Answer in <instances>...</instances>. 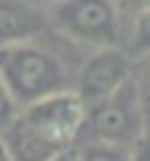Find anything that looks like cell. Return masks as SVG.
Returning a JSON list of instances; mask_svg holds the SVG:
<instances>
[{
  "label": "cell",
  "mask_w": 150,
  "mask_h": 161,
  "mask_svg": "<svg viewBox=\"0 0 150 161\" xmlns=\"http://www.w3.org/2000/svg\"><path fill=\"white\" fill-rule=\"evenodd\" d=\"M0 80L6 83L19 108L38 102L75 83V70L43 40H29L0 48Z\"/></svg>",
  "instance_id": "1"
},
{
  "label": "cell",
  "mask_w": 150,
  "mask_h": 161,
  "mask_svg": "<svg viewBox=\"0 0 150 161\" xmlns=\"http://www.w3.org/2000/svg\"><path fill=\"white\" fill-rule=\"evenodd\" d=\"M54 32L86 48L123 43V22L115 0H59L48 8Z\"/></svg>",
  "instance_id": "2"
},
{
  "label": "cell",
  "mask_w": 150,
  "mask_h": 161,
  "mask_svg": "<svg viewBox=\"0 0 150 161\" xmlns=\"http://www.w3.org/2000/svg\"><path fill=\"white\" fill-rule=\"evenodd\" d=\"M142 129H145V115L131 78L113 94L86 105V121H83L81 140H99V142L129 148Z\"/></svg>",
  "instance_id": "3"
},
{
  "label": "cell",
  "mask_w": 150,
  "mask_h": 161,
  "mask_svg": "<svg viewBox=\"0 0 150 161\" xmlns=\"http://www.w3.org/2000/svg\"><path fill=\"white\" fill-rule=\"evenodd\" d=\"M134 75V59L123 46H104V48H91L81 67L75 70V83L72 92L83 99L86 105L113 94L121 89L126 80Z\"/></svg>",
  "instance_id": "4"
},
{
  "label": "cell",
  "mask_w": 150,
  "mask_h": 161,
  "mask_svg": "<svg viewBox=\"0 0 150 161\" xmlns=\"http://www.w3.org/2000/svg\"><path fill=\"white\" fill-rule=\"evenodd\" d=\"M22 115L35 129H40L48 140H54L62 148H70L81 140L83 121H86V102L72 89H67V92L48 94L22 108Z\"/></svg>",
  "instance_id": "5"
},
{
  "label": "cell",
  "mask_w": 150,
  "mask_h": 161,
  "mask_svg": "<svg viewBox=\"0 0 150 161\" xmlns=\"http://www.w3.org/2000/svg\"><path fill=\"white\" fill-rule=\"evenodd\" d=\"M54 32L48 11L29 0H0V48L43 40Z\"/></svg>",
  "instance_id": "6"
},
{
  "label": "cell",
  "mask_w": 150,
  "mask_h": 161,
  "mask_svg": "<svg viewBox=\"0 0 150 161\" xmlns=\"http://www.w3.org/2000/svg\"><path fill=\"white\" fill-rule=\"evenodd\" d=\"M0 140L6 145L11 161H48V158H54L56 153L64 150L62 145H56L54 140H48L40 129H35L22 115V110H19V115L0 132Z\"/></svg>",
  "instance_id": "7"
},
{
  "label": "cell",
  "mask_w": 150,
  "mask_h": 161,
  "mask_svg": "<svg viewBox=\"0 0 150 161\" xmlns=\"http://www.w3.org/2000/svg\"><path fill=\"white\" fill-rule=\"evenodd\" d=\"M121 46L129 51L131 59H142L150 54V11H142L137 16L126 19Z\"/></svg>",
  "instance_id": "8"
},
{
  "label": "cell",
  "mask_w": 150,
  "mask_h": 161,
  "mask_svg": "<svg viewBox=\"0 0 150 161\" xmlns=\"http://www.w3.org/2000/svg\"><path fill=\"white\" fill-rule=\"evenodd\" d=\"M75 153H78V161H129L126 148L99 142V140H78Z\"/></svg>",
  "instance_id": "9"
},
{
  "label": "cell",
  "mask_w": 150,
  "mask_h": 161,
  "mask_svg": "<svg viewBox=\"0 0 150 161\" xmlns=\"http://www.w3.org/2000/svg\"><path fill=\"white\" fill-rule=\"evenodd\" d=\"M134 86L139 94V105H142L145 126H150V54L142 59H134Z\"/></svg>",
  "instance_id": "10"
},
{
  "label": "cell",
  "mask_w": 150,
  "mask_h": 161,
  "mask_svg": "<svg viewBox=\"0 0 150 161\" xmlns=\"http://www.w3.org/2000/svg\"><path fill=\"white\" fill-rule=\"evenodd\" d=\"M16 115H19V105H16V99L11 97V92L6 89V83L0 80V132H3Z\"/></svg>",
  "instance_id": "11"
},
{
  "label": "cell",
  "mask_w": 150,
  "mask_h": 161,
  "mask_svg": "<svg viewBox=\"0 0 150 161\" xmlns=\"http://www.w3.org/2000/svg\"><path fill=\"white\" fill-rule=\"evenodd\" d=\"M126 150H129V161H150V126H145Z\"/></svg>",
  "instance_id": "12"
},
{
  "label": "cell",
  "mask_w": 150,
  "mask_h": 161,
  "mask_svg": "<svg viewBox=\"0 0 150 161\" xmlns=\"http://www.w3.org/2000/svg\"><path fill=\"white\" fill-rule=\"evenodd\" d=\"M115 6H118V11H121L123 22H126V19L137 16V14H142V11H150V0H115Z\"/></svg>",
  "instance_id": "13"
},
{
  "label": "cell",
  "mask_w": 150,
  "mask_h": 161,
  "mask_svg": "<svg viewBox=\"0 0 150 161\" xmlns=\"http://www.w3.org/2000/svg\"><path fill=\"white\" fill-rule=\"evenodd\" d=\"M48 161H78V153H75V145H70V148H64L62 153H56L54 158Z\"/></svg>",
  "instance_id": "14"
},
{
  "label": "cell",
  "mask_w": 150,
  "mask_h": 161,
  "mask_svg": "<svg viewBox=\"0 0 150 161\" xmlns=\"http://www.w3.org/2000/svg\"><path fill=\"white\" fill-rule=\"evenodd\" d=\"M29 3H35V6H40V8H46V11H48V8H51L54 3H59V0H29Z\"/></svg>",
  "instance_id": "15"
},
{
  "label": "cell",
  "mask_w": 150,
  "mask_h": 161,
  "mask_svg": "<svg viewBox=\"0 0 150 161\" xmlns=\"http://www.w3.org/2000/svg\"><path fill=\"white\" fill-rule=\"evenodd\" d=\"M0 161H11V156H8L6 145H3V140H0Z\"/></svg>",
  "instance_id": "16"
}]
</instances>
